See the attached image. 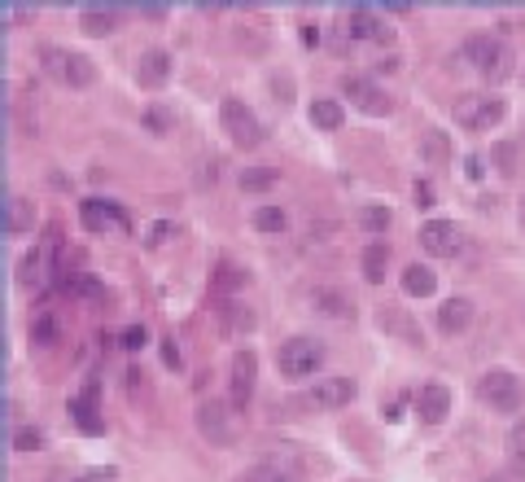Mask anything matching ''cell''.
<instances>
[{"instance_id": "ac0fdd59", "label": "cell", "mask_w": 525, "mask_h": 482, "mask_svg": "<svg viewBox=\"0 0 525 482\" xmlns=\"http://www.w3.org/2000/svg\"><path fill=\"white\" fill-rule=\"evenodd\" d=\"M311 303H316V311H325L333 320H351V316H355V303H351L342 290H328V285H320V290L311 294Z\"/></svg>"}, {"instance_id": "4fadbf2b", "label": "cell", "mask_w": 525, "mask_h": 482, "mask_svg": "<svg viewBox=\"0 0 525 482\" xmlns=\"http://www.w3.org/2000/svg\"><path fill=\"white\" fill-rule=\"evenodd\" d=\"M166 75H171V53H166V49H145L140 62H136V79H140L145 88H163Z\"/></svg>"}, {"instance_id": "cb8c5ba5", "label": "cell", "mask_w": 525, "mask_h": 482, "mask_svg": "<svg viewBox=\"0 0 525 482\" xmlns=\"http://www.w3.org/2000/svg\"><path fill=\"white\" fill-rule=\"evenodd\" d=\"M276 180H280L276 167H245L241 172V189L245 193H267V189H276Z\"/></svg>"}, {"instance_id": "484cf974", "label": "cell", "mask_w": 525, "mask_h": 482, "mask_svg": "<svg viewBox=\"0 0 525 482\" xmlns=\"http://www.w3.org/2000/svg\"><path fill=\"white\" fill-rule=\"evenodd\" d=\"M285 224H289V219H285V210L280 207H259L254 210V228L267 233V237H280V233H285Z\"/></svg>"}, {"instance_id": "277c9868", "label": "cell", "mask_w": 525, "mask_h": 482, "mask_svg": "<svg viewBox=\"0 0 525 482\" xmlns=\"http://www.w3.org/2000/svg\"><path fill=\"white\" fill-rule=\"evenodd\" d=\"M477 395H482V404L494 408V413H517V408H521V381H517V373H508V369L482 373Z\"/></svg>"}, {"instance_id": "74e56055", "label": "cell", "mask_w": 525, "mask_h": 482, "mask_svg": "<svg viewBox=\"0 0 525 482\" xmlns=\"http://www.w3.org/2000/svg\"><path fill=\"white\" fill-rule=\"evenodd\" d=\"M149 343V334H145V329H140V325H131L128 334H123V346H128V351H140V346Z\"/></svg>"}, {"instance_id": "5b68a950", "label": "cell", "mask_w": 525, "mask_h": 482, "mask_svg": "<svg viewBox=\"0 0 525 482\" xmlns=\"http://www.w3.org/2000/svg\"><path fill=\"white\" fill-rule=\"evenodd\" d=\"M219 119H224V128H228L232 145L254 149V145L262 140V128H259V119H254V110H250L245 102H236V97H228V102L219 105Z\"/></svg>"}, {"instance_id": "9c48e42d", "label": "cell", "mask_w": 525, "mask_h": 482, "mask_svg": "<svg viewBox=\"0 0 525 482\" xmlns=\"http://www.w3.org/2000/svg\"><path fill=\"white\" fill-rule=\"evenodd\" d=\"M346 31L355 35V40H377V44H386V40H390V22H381V13L368 9V4H351V9H346Z\"/></svg>"}, {"instance_id": "6da1fadb", "label": "cell", "mask_w": 525, "mask_h": 482, "mask_svg": "<svg viewBox=\"0 0 525 482\" xmlns=\"http://www.w3.org/2000/svg\"><path fill=\"white\" fill-rule=\"evenodd\" d=\"M459 53L468 58V67L477 70L482 79H491V84H503L512 75V49L503 40H494V35H468Z\"/></svg>"}, {"instance_id": "5bb4252c", "label": "cell", "mask_w": 525, "mask_h": 482, "mask_svg": "<svg viewBox=\"0 0 525 482\" xmlns=\"http://www.w3.org/2000/svg\"><path fill=\"white\" fill-rule=\"evenodd\" d=\"M416 408H421V421H429V425L447 421V413H451V390H447V386H438V381H429V386H421Z\"/></svg>"}, {"instance_id": "4dcf8cb0", "label": "cell", "mask_w": 525, "mask_h": 482, "mask_svg": "<svg viewBox=\"0 0 525 482\" xmlns=\"http://www.w3.org/2000/svg\"><path fill=\"white\" fill-rule=\"evenodd\" d=\"M363 228H368V233H386V228H390V210L386 207H368L363 210Z\"/></svg>"}, {"instance_id": "60d3db41", "label": "cell", "mask_w": 525, "mask_h": 482, "mask_svg": "<svg viewBox=\"0 0 525 482\" xmlns=\"http://www.w3.org/2000/svg\"><path fill=\"white\" fill-rule=\"evenodd\" d=\"M236 281H245V272H236L232 263H224V268H219V285H236Z\"/></svg>"}, {"instance_id": "836d02e7", "label": "cell", "mask_w": 525, "mask_h": 482, "mask_svg": "<svg viewBox=\"0 0 525 482\" xmlns=\"http://www.w3.org/2000/svg\"><path fill=\"white\" fill-rule=\"evenodd\" d=\"M494 158H499V172L503 175L517 172V145H499V149H494Z\"/></svg>"}, {"instance_id": "7a4b0ae2", "label": "cell", "mask_w": 525, "mask_h": 482, "mask_svg": "<svg viewBox=\"0 0 525 482\" xmlns=\"http://www.w3.org/2000/svg\"><path fill=\"white\" fill-rule=\"evenodd\" d=\"M276 364H280V373H285L289 381L311 378V373L325 364V343H320V338L298 334V338H289V343L276 351Z\"/></svg>"}, {"instance_id": "30bf717a", "label": "cell", "mask_w": 525, "mask_h": 482, "mask_svg": "<svg viewBox=\"0 0 525 482\" xmlns=\"http://www.w3.org/2000/svg\"><path fill=\"white\" fill-rule=\"evenodd\" d=\"M254 373H259V355L254 351H236L232 355V404L245 408L254 395Z\"/></svg>"}, {"instance_id": "9a60e30c", "label": "cell", "mask_w": 525, "mask_h": 482, "mask_svg": "<svg viewBox=\"0 0 525 482\" xmlns=\"http://www.w3.org/2000/svg\"><path fill=\"white\" fill-rule=\"evenodd\" d=\"M84 224H88L93 233H105V228L128 233V215H123L119 207H110V202H97V198H88V202H84Z\"/></svg>"}, {"instance_id": "7402d4cb", "label": "cell", "mask_w": 525, "mask_h": 482, "mask_svg": "<svg viewBox=\"0 0 525 482\" xmlns=\"http://www.w3.org/2000/svg\"><path fill=\"white\" fill-rule=\"evenodd\" d=\"M421 158L425 163H451V140L442 128H429L425 137H421Z\"/></svg>"}, {"instance_id": "1f68e13d", "label": "cell", "mask_w": 525, "mask_h": 482, "mask_svg": "<svg viewBox=\"0 0 525 482\" xmlns=\"http://www.w3.org/2000/svg\"><path fill=\"white\" fill-rule=\"evenodd\" d=\"M66 290H75V294H84V299H101V294H105V290H101L93 276H79V272L66 281Z\"/></svg>"}, {"instance_id": "f6af8a7d", "label": "cell", "mask_w": 525, "mask_h": 482, "mask_svg": "<svg viewBox=\"0 0 525 482\" xmlns=\"http://www.w3.org/2000/svg\"><path fill=\"white\" fill-rule=\"evenodd\" d=\"M521 228H525V198H521Z\"/></svg>"}, {"instance_id": "2e32d148", "label": "cell", "mask_w": 525, "mask_h": 482, "mask_svg": "<svg viewBox=\"0 0 525 482\" xmlns=\"http://www.w3.org/2000/svg\"><path fill=\"white\" fill-rule=\"evenodd\" d=\"M119 4H84V13H79V22H84V31L88 35H110L119 27Z\"/></svg>"}, {"instance_id": "44dd1931", "label": "cell", "mask_w": 525, "mask_h": 482, "mask_svg": "<svg viewBox=\"0 0 525 482\" xmlns=\"http://www.w3.org/2000/svg\"><path fill=\"white\" fill-rule=\"evenodd\" d=\"M219 320H224V334H250L254 329V311L245 303H219Z\"/></svg>"}, {"instance_id": "7c38bea8", "label": "cell", "mask_w": 525, "mask_h": 482, "mask_svg": "<svg viewBox=\"0 0 525 482\" xmlns=\"http://www.w3.org/2000/svg\"><path fill=\"white\" fill-rule=\"evenodd\" d=\"M351 399H355V381L351 378H325L316 381V390H311L316 408H346Z\"/></svg>"}, {"instance_id": "8d00e7d4", "label": "cell", "mask_w": 525, "mask_h": 482, "mask_svg": "<svg viewBox=\"0 0 525 482\" xmlns=\"http://www.w3.org/2000/svg\"><path fill=\"white\" fill-rule=\"evenodd\" d=\"M412 198H416V207H433V202H438L429 180H416V184H412Z\"/></svg>"}, {"instance_id": "ba28073f", "label": "cell", "mask_w": 525, "mask_h": 482, "mask_svg": "<svg viewBox=\"0 0 525 482\" xmlns=\"http://www.w3.org/2000/svg\"><path fill=\"white\" fill-rule=\"evenodd\" d=\"M197 430H201V439H210L215 448H232V421H228V408H224L219 399H206V404L197 408Z\"/></svg>"}, {"instance_id": "b9f144b4", "label": "cell", "mask_w": 525, "mask_h": 482, "mask_svg": "<svg viewBox=\"0 0 525 482\" xmlns=\"http://www.w3.org/2000/svg\"><path fill=\"white\" fill-rule=\"evenodd\" d=\"M114 478V469H88V474H84V482H110Z\"/></svg>"}, {"instance_id": "4316f807", "label": "cell", "mask_w": 525, "mask_h": 482, "mask_svg": "<svg viewBox=\"0 0 525 482\" xmlns=\"http://www.w3.org/2000/svg\"><path fill=\"white\" fill-rule=\"evenodd\" d=\"M508 465H512V474L525 478V421H517L508 430Z\"/></svg>"}, {"instance_id": "ab89813d", "label": "cell", "mask_w": 525, "mask_h": 482, "mask_svg": "<svg viewBox=\"0 0 525 482\" xmlns=\"http://www.w3.org/2000/svg\"><path fill=\"white\" fill-rule=\"evenodd\" d=\"M145 123H149V132H166V114L163 110H149V114H145Z\"/></svg>"}, {"instance_id": "d6a6232c", "label": "cell", "mask_w": 525, "mask_h": 482, "mask_svg": "<svg viewBox=\"0 0 525 482\" xmlns=\"http://www.w3.org/2000/svg\"><path fill=\"white\" fill-rule=\"evenodd\" d=\"M13 448L35 451V448H44V439H40V430H13Z\"/></svg>"}, {"instance_id": "e0dca14e", "label": "cell", "mask_w": 525, "mask_h": 482, "mask_svg": "<svg viewBox=\"0 0 525 482\" xmlns=\"http://www.w3.org/2000/svg\"><path fill=\"white\" fill-rule=\"evenodd\" d=\"M241 482H302V469L285 465V460H262L254 469H245Z\"/></svg>"}, {"instance_id": "f35d334b", "label": "cell", "mask_w": 525, "mask_h": 482, "mask_svg": "<svg viewBox=\"0 0 525 482\" xmlns=\"http://www.w3.org/2000/svg\"><path fill=\"white\" fill-rule=\"evenodd\" d=\"M136 13H140V18H166L171 9H166V4H136Z\"/></svg>"}, {"instance_id": "ffe728a7", "label": "cell", "mask_w": 525, "mask_h": 482, "mask_svg": "<svg viewBox=\"0 0 525 482\" xmlns=\"http://www.w3.org/2000/svg\"><path fill=\"white\" fill-rule=\"evenodd\" d=\"M35 224V210L27 198H18V193H9V237H27Z\"/></svg>"}, {"instance_id": "f1b7e54d", "label": "cell", "mask_w": 525, "mask_h": 482, "mask_svg": "<svg viewBox=\"0 0 525 482\" xmlns=\"http://www.w3.org/2000/svg\"><path fill=\"white\" fill-rule=\"evenodd\" d=\"M70 408H75V416H79V425H84L88 434H97V430H101V421H97V416H93V386H88V395H84V399H75Z\"/></svg>"}, {"instance_id": "e575fe53", "label": "cell", "mask_w": 525, "mask_h": 482, "mask_svg": "<svg viewBox=\"0 0 525 482\" xmlns=\"http://www.w3.org/2000/svg\"><path fill=\"white\" fill-rule=\"evenodd\" d=\"M4 18H9V22H27V18H35V4H18V0H9V4H4Z\"/></svg>"}, {"instance_id": "8fae6325", "label": "cell", "mask_w": 525, "mask_h": 482, "mask_svg": "<svg viewBox=\"0 0 525 482\" xmlns=\"http://www.w3.org/2000/svg\"><path fill=\"white\" fill-rule=\"evenodd\" d=\"M421 245H425L429 254H438V259H447V254H456L464 237H459V228L451 219H429L425 228H421Z\"/></svg>"}, {"instance_id": "603a6c76", "label": "cell", "mask_w": 525, "mask_h": 482, "mask_svg": "<svg viewBox=\"0 0 525 482\" xmlns=\"http://www.w3.org/2000/svg\"><path fill=\"white\" fill-rule=\"evenodd\" d=\"M433 285H438V281H433L429 268H421V263L403 268V290H407L412 299H429V294H433Z\"/></svg>"}, {"instance_id": "83f0119b", "label": "cell", "mask_w": 525, "mask_h": 482, "mask_svg": "<svg viewBox=\"0 0 525 482\" xmlns=\"http://www.w3.org/2000/svg\"><path fill=\"white\" fill-rule=\"evenodd\" d=\"M311 123L325 128V132H337V128H342V105L337 102H316L311 105Z\"/></svg>"}, {"instance_id": "8992f818", "label": "cell", "mask_w": 525, "mask_h": 482, "mask_svg": "<svg viewBox=\"0 0 525 482\" xmlns=\"http://www.w3.org/2000/svg\"><path fill=\"white\" fill-rule=\"evenodd\" d=\"M342 93L351 97V105H360L363 114H390L394 110L390 93H386L377 79H368V75H346V79H342Z\"/></svg>"}, {"instance_id": "f546056e", "label": "cell", "mask_w": 525, "mask_h": 482, "mask_svg": "<svg viewBox=\"0 0 525 482\" xmlns=\"http://www.w3.org/2000/svg\"><path fill=\"white\" fill-rule=\"evenodd\" d=\"M40 276H44V254L31 250V254L22 259V268H18V281H22V285H40Z\"/></svg>"}, {"instance_id": "ee69618b", "label": "cell", "mask_w": 525, "mask_h": 482, "mask_svg": "<svg viewBox=\"0 0 525 482\" xmlns=\"http://www.w3.org/2000/svg\"><path fill=\"white\" fill-rule=\"evenodd\" d=\"M166 233H171V224H154V233H149V241H154V245H158V241H163Z\"/></svg>"}, {"instance_id": "3957f363", "label": "cell", "mask_w": 525, "mask_h": 482, "mask_svg": "<svg viewBox=\"0 0 525 482\" xmlns=\"http://www.w3.org/2000/svg\"><path fill=\"white\" fill-rule=\"evenodd\" d=\"M44 70L66 84V88H88L93 79H97V67H93V58H84V53H70V49H44Z\"/></svg>"}, {"instance_id": "d6986e66", "label": "cell", "mask_w": 525, "mask_h": 482, "mask_svg": "<svg viewBox=\"0 0 525 482\" xmlns=\"http://www.w3.org/2000/svg\"><path fill=\"white\" fill-rule=\"evenodd\" d=\"M468 320H473V303H468V299H447V303L438 308V325H442V334H464V329H468Z\"/></svg>"}, {"instance_id": "d4e9b609", "label": "cell", "mask_w": 525, "mask_h": 482, "mask_svg": "<svg viewBox=\"0 0 525 482\" xmlns=\"http://www.w3.org/2000/svg\"><path fill=\"white\" fill-rule=\"evenodd\" d=\"M386 259H390V254H386V245H381V241H372V245L363 250V276H368L372 285H377V281H386Z\"/></svg>"}, {"instance_id": "52a82bcc", "label": "cell", "mask_w": 525, "mask_h": 482, "mask_svg": "<svg viewBox=\"0 0 525 482\" xmlns=\"http://www.w3.org/2000/svg\"><path fill=\"white\" fill-rule=\"evenodd\" d=\"M503 110H508V105L486 93V97H464V102L456 105V119H459V128H468V132H486V128H494V123L503 119Z\"/></svg>"}, {"instance_id": "d590c367", "label": "cell", "mask_w": 525, "mask_h": 482, "mask_svg": "<svg viewBox=\"0 0 525 482\" xmlns=\"http://www.w3.org/2000/svg\"><path fill=\"white\" fill-rule=\"evenodd\" d=\"M31 338H35L40 346H49V343H53V320H49V316H40V320L31 325Z\"/></svg>"}, {"instance_id": "7bdbcfd3", "label": "cell", "mask_w": 525, "mask_h": 482, "mask_svg": "<svg viewBox=\"0 0 525 482\" xmlns=\"http://www.w3.org/2000/svg\"><path fill=\"white\" fill-rule=\"evenodd\" d=\"M163 360H166V364H180V351H175V343L163 346Z\"/></svg>"}]
</instances>
